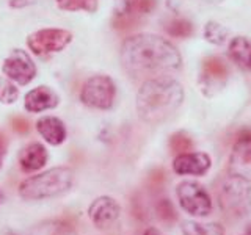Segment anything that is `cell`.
<instances>
[{
    "label": "cell",
    "mask_w": 251,
    "mask_h": 235,
    "mask_svg": "<svg viewBox=\"0 0 251 235\" xmlns=\"http://www.w3.org/2000/svg\"><path fill=\"white\" fill-rule=\"evenodd\" d=\"M121 63L133 80H149L175 74L182 65L177 49L162 36L140 33L124 39Z\"/></svg>",
    "instance_id": "obj_1"
},
{
    "label": "cell",
    "mask_w": 251,
    "mask_h": 235,
    "mask_svg": "<svg viewBox=\"0 0 251 235\" xmlns=\"http://www.w3.org/2000/svg\"><path fill=\"white\" fill-rule=\"evenodd\" d=\"M184 88L171 75L149 78L141 83L137 94V113L140 119L157 125L176 113L182 105Z\"/></svg>",
    "instance_id": "obj_2"
},
{
    "label": "cell",
    "mask_w": 251,
    "mask_h": 235,
    "mask_svg": "<svg viewBox=\"0 0 251 235\" xmlns=\"http://www.w3.org/2000/svg\"><path fill=\"white\" fill-rule=\"evenodd\" d=\"M74 185V171L68 166H55L36 176L27 177L19 185L24 201H43L65 194Z\"/></svg>",
    "instance_id": "obj_3"
},
{
    "label": "cell",
    "mask_w": 251,
    "mask_h": 235,
    "mask_svg": "<svg viewBox=\"0 0 251 235\" xmlns=\"http://www.w3.org/2000/svg\"><path fill=\"white\" fill-rule=\"evenodd\" d=\"M218 206L231 219H243L251 213V182L227 174L218 188Z\"/></svg>",
    "instance_id": "obj_4"
},
{
    "label": "cell",
    "mask_w": 251,
    "mask_h": 235,
    "mask_svg": "<svg viewBox=\"0 0 251 235\" xmlns=\"http://www.w3.org/2000/svg\"><path fill=\"white\" fill-rule=\"evenodd\" d=\"M176 198L180 209L196 218H206L214 210V204L206 187L195 180L180 182L176 187Z\"/></svg>",
    "instance_id": "obj_5"
},
{
    "label": "cell",
    "mask_w": 251,
    "mask_h": 235,
    "mask_svg": "<svg viewBox=\"0 0 251 235\" xmlns=\"http://www.w3.org/2000/svg\"><path fill=\"white\" fill-rule=\"evenodd\" d=\"M116 85L108 75H93L86 80L80 91L82 104L96 108V110H110L115 104Z\"/></svg>",
    "instance_id": "obj_6"
},
{
    "label": "cell",
    "mask_w": 251,
    "mask_h": 235,
    "mask_svg": "<svg viewBox=\"0 0 251 235\" xmlns=\"http://www.w3.org/2000/svg\"><path fill=\"white\" fill-rule=\"evenodd\" d=\"M73 41V33L65 28H43L30 33L27 38L28 49L38 57L61 52Z\"/></svg>",
    "instance_id": "obj_7"
},
{
    "label": "cell",
    "mask_w": 251,
    "mask_h": 235,
    "mask_svg": "<svg viewBox=\"0 0 251 235\" xmlns=\"http://www.w3.org/2000/svg\"><path fill=\"white\" fill-rule=\"evenodd\" d=\"M2 72L8 80L25 86L36 77V66L25 50L13 49L3 61Z\"/></svg>",
    "instance_id": "obj_8"
},
{
    "label": "cell",
    "mask_w": 251,
    "mask_h": 235,
    "mask_svg": "<svg viewBox=\"0 0 251 235\" xmlns=\"http://www.w3.org/2000/svg\"><path fill=\"white\" fill-rule=\"evenodd\" d=\"M227 174L251 182V130H242L227 162Z\"/></svg>",
    "instance_id": "obj_9"
},
{
    "label": "cell",
    "mask_w": 251,
    "mask_h": 235,
    "mask_svg": "<svg viewBox=\"0 0 251 235\" xmlns=\"http://www.w3.org/2000/svg\"><path fill=\"white\" fill-rule=\"evenodd\" d=\"M155 5L157 0H124L121 10L115 16V28L126 31L138 27L140 19L151 13Z\"/></svg>",
    "instance_id": "obj_10"
},
{
    "label": "cell",
    "mask_w": 251,
    "mask_h": 235,
    "mask_svg": "<svg viewBox=\"0 0 251 235\" xmlns=\"http://www.w3.org/2000/svg\"><path fill=\"white\" fill-rule=\"evenodd\" d=\"M121 215V206L112 196H99L88 207L91 223L100 231H107L118 221Z\"/></svg>",
    "instance_id": "obj_11"
},
{
    "label": "cell",
    "mask_w": 251,
    "mask_h": 235,
    "mask_svg": "<svg viewBox=\"0 0 251 235\" xmlns=\"http://www.w3.org/2000/svg\"><path fill=\"white\" fill-rule=\"evenodd\" d=\"M227 75H229V69H227L225 60L220 57L204 58L201 66V83L206 94L210 96L215 91L222 90V86L227 80Z\"/></svg>",
    "instance_id": "obj_12"
},
{
    "label": "cell",
    "mask_w": 251,
    "mask_h": 235,
    "mask_svg": "<svg viewBox=\"0 0 251 235\" xmlns=\"http://www.w3.org/2000/svg\"><path fill=\"white\" fill-rule=\"evenodd\" d=\"M212 166V160L206 152L179 154L173 160V171L177 176H206Z\"/></svg>",
    "instance_id": "obj_13"
},
{
    "label": "cell",
    "mask_w": 251,
    "mask_h": 235,
    "mask_svg": "<svg viewBox=\"0 0 251 235\" xmlns=\"http://www.w3.org/2000/svg\"><path fill=\"white\" fill-rule=\"evenodd\" d=\"M60 104L58 94L50 86H36L24 97V107L30 113H43L46 110H53Z\"/></svg>",
    "instance_id": "obj_14"
},
{
    "label": "cell",
    "mask_w": 251,
    "mask_h": 235,
    "mask_svg": "<svg viewBox=\"0 0 251 235\" xmlns=\"http://www.w3.org/2000/svg\"><path fill=\"white\" fill-rule=\"evenodd\" d=\"M36 130L50 146H60L66 140V125L57 116H43L36 121Z\"/></svg>",
    "instance_id": "obj_15"
},
{
    "label": "cell",
    "mask_w": 251,
    "mask_h": 235,
    "mask_svg": "<svg viewBox=\"0 0 251 235\" xmlns=\"http://www.w3.org/2000/svg\"><path fill=\"white\" fill-rule=\"evenodd\" d=\"M47 149L44 147V144L38 143V141H33V143L27 144L22 149L19 154V166L24 172H36L39 169H43L47 163Z\"/></svg>",
    "instance_id": "obj_16"
},
{
    "label": "cell",
    "mask_w": 251,
    "mask_h": 235,
    "mask_svg": "<svg viewBox=\"0 0 251 235\" xmlns=\"http://www.w3.org/2000/svg\"><path fill=\"white\" fill-rule=\"evenodd\" d=\"M30 235H77V231L74 224L69 223L68 219L53 218L33 226Z\"/></svg>",
    "instance_id": "obj_17"
},
{
    "label": "cell",
    "mask_w": 251,
    "mask_h": 235,
    "mask_svg": "<svg viewBox=\"0 0 251 235\" xmlns=\"http://www.w3.org/2000/svg\"><path fill=\"white\" fill-rule=\"evenodd\" d=\"M229 55L235 65L251 70V41L245 36H235L229 43Z\"/></svg>",
    "instance_id": "obj_18"
},
{
    "label": "cell",
    "mask_w": 251,
    "mask_h": 235,
    "mask_svg": "<svg viewBox=\"0 0 251 235\" xmlns=\"http://www.w3.org/2000/svg\"><path fill=\"white\" fill-rule=\"evenodd\" d=\"M180 232L182 235H225V227L220 223H201L188 219L180 226Z\"/></svg>",
    "instance_id": "obj_19"
},
{
    "label": "cell",
    "mask_w": 251,
    "mask_h": 235,
    "mask_svg": "<svg viewBox=\"0 0 251 235\" xmlns=\"http://www.w3.org/2000/svg\"><path fill=\"white\" fill-rule=\"evenodd\" d=\"M154 212H155L157 219L167 227L173 226L177 221V210L175 207V204H173V201H170L168 198H160L157 201L154 206Z\"/></svg>",
    "instance_id": "obj_20"
},
{
    "label": "cell",
    "mask_w": 251,
    "mask_h": 235,
    "mask_svg": "<svg viewBox=\"0 0 251 235\" xmlns=\"http://www.w3.org/2000/svg\"><path fill=\"white\" fill-rule=\"evenodd\" d=\"M57 5L63 11H86L96 13L98 11V0H57Z\"/></svg>",
    "instance_id": "obj_21"
},
{
    "label": "cell",
    "mask_w": 251,
    "mask_h": 235,
    "mask_svg": "<svg viewBox=\"0 0 251 235\" xmlns=\"http://www.w3.org/2000/svg\"><path fill=\"white\" fill-rule=\"evenodd\" d=\"M170 149L173 154H185V152H190L193 149V140L190 138L187 132L184 130H179L176 133H173L170 137Z\"/></svg>",
    "instance_id": "obj_22"
},
{
    "label": "cell",
    "mask_w": 251,
    "mask_h": 235,
    "mask_svg": "<svg viewBox=\"0 0 251 235\" xmlns=\"http://www.w3.org/2000/svg\"><path fill=\"white\" fill-rule=\"evenodd\" d=\"M165 30H167V33L173 38H188L193 33V25H192V22L187 19L175 18L167 22Z\"/></svg>",
    "instance_id": "obj_23"
},
{
    "label": "cell",
    "mask_w": 251,
    "mask_h": 235,
    "mask_svg": "<svg viewBox=\"0 0 251 235\" xmlns=\"http://www.w3.org/2000/svg\"><path fill=\"white\" fill-rule=\"evenodd\" d=\"M227 36H229V31L215 21H209L206 24V27H204V38L212 44L222 46L226 43Z\"/></svg>",
    "instance_id": "obj_24"
},
{
    "label": "cell",
    "mask_w": 251,
    "mask_h": 235,
    "mask_svg": "<svg viewBox=\"0 0 251 235\" xmlns=\"http://www.w3.org/2000/svg\"><path fill=\"white\" fill-rule=\"evenodd\" d=\"M19 97V90L8 78L0 77V104L11 105Z\"/></svg>",
    "instance_id": "obj_25"
},
{
    "label": "cell",
    "mask_w": 251,
    "mask_h": 235,
    "mask_svg": "<svg viewBox=\"0 0 251 235\" xmlns=\"http://www.w3.org/2000/svg\"><path fill=\"white\" fill-rule=\"evenodd\" d=\"M11 127L16 133H21V135H25L30 130V122L22 116H16L11 119Z\"/></svg>",
    "instance_id": "obj_26"
},
{
    "label": "cell",
    "mask_w": 251,
    "mask_h": 235,
    "mask_svg": "<svg viewBox=\"0 0 251 235\" xmlns=\"http://www.w3.org/2000/svg\"><path fill=\"white\" fill-rule=\"evenodd\" d=\"M6 152H8V140L3 133L0 132V168H2V164H3Z\"/></svg>",
    "instance_id": "obj_27"
},
{
    "label": "cell",
    "mask_w": 251,
    "mask_h": 235,
    "mask_svg": "<svg viewBox=\"0 0 251 235\" xmlns=\"http://www.w3.org/2000/svg\"><path fill=\"white\" fill-rule=\"evenodd\" d=\"M35 0H11L10 5L13 8H22V6H25V5H30V3H33Z\"/></svg>",
    "instance_id": "obj_28"
},
{
    "label": "cell",
    "mask_w": 251,
    "mask_h": 235,
    "mask_svg": "<svg viewBox=\"0 0 251 235\" xmlns=\"http://www.w3.org/2000/svg\"><path fill=\"white\" fill-rule=\"evenodd\" d=\"M143 235H163L159 229H155V227H148V229L143 232Z\"/></svg>",
    "instance_id": "obj_29"
},
{
    "label": "cell",
    "mask_w": 251,
    "mask_h": 235,
    "mask_svg": "<svg viewBox=\"0 0 251 235\" xmlns=\"http://www.w3.org/2000/svg\"><path fill=\"white\" fill-rule=\"evenodd\" d=\"M5 201H6V196H5V193L0 190V206H2V204H5Z\"/></svg>",
    "instance_id": "obj_30"
},
{
    "label": "cell",
    "mask_w": 251,
    "mask_h": 235,
    "mask_svg": "<svg viewBox=\"0 0 251 235\" xmlns=\"http://www.w3.org/2000/svg\"><path fill=\"white\" fill-rule=\"evenodd\" d=\"M204 2H207V3H222L223 0H204Z\"/></svg>",
    "instance_id": "obj_31"
},
{
    "label": "cell",
    "mask_w": 251,
    "mask_h": 235,
    "mask_svg": "<svg viewBox=\"0 0 251 235\" xmlns=\"http://www.w3.org/2000/svg\"><path fill=\"white\" fill-rule=\"evenodd\" d=\"M247 235H251V226L248 227V231H247Z\"/></svg>",
    "instance_id": "obj_32"
},
{
    "label": "cell",
    "mask_w": 251,
    "mask_h": 235,
    "mask_svg": "<svg viewBox=\"0 0 251 235\" xmlns=\"http://www.w3.org/2000/svg\"><path fill=\"white\" fill-rule=\"evenodd\" d=\"M5 235H18V234H14V232H6Z\"/></svg>",
    "instance_id": "obj_33"
}]
</instances>
